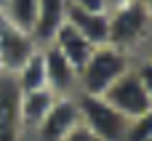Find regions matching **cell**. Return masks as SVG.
Wrapping results in <instances>:
<instances>
[{
    "instance_id": "cell-1",
    "label": "cell",
    "mask_w": 152,
    "mask_h": 141,
    "mask_svg": "<svg viewBox=\"0 0 152 141\" xmlns=\"http://www.w3.org/2000/svg\"><path fill=\"white\" fill-rule=\"evenodd\" d=\"M150 37H152V19L142 8L139 0H128L110 11V37H107L110 45L139 59Z\"/></svg>"
},
{
    "instance_id": "cell-2",
    "label": "cell",
    "mask_w": 152,
    "mask_h": 141,
    "mask_svg": "<svg viewBox=\"0 0 152 141\" xmlns=\"http://www.w3.org/2000/svg\"><path fill=\"white\" fill-rule=\"evenodd\" d=\"M134 56L104 43V45H96L91 59L83 64V69L77 72V93H94V96H102L120 75H126L131 67H134Z\"/></svg>"
},
{
    "instance_id": "cell-3",
    "label": "cell",
    "mask_w": 152,
    "mask_h": 141,
    "mask_svg": "<svg viewBox=\"0 0 152 141\" xmlns=\"http://www.w3.org/2000/svg\"><path fill=\"white\" fill-rule=\"evenodd\" d=\"M77 112H80V125H86L99 141H123L128 131V117H123L104 96L94 93H77Z\"/></svg>"
},
{
    "instance_id": "cell-4",
    "label": "cell",
    "mask_w": 152,
    "mask_h": 141,
    "mask_svg": "<svg viewBox=\"0 0 152 141\" xmlns=\"http://www.w3.org/2000/svg\"><path fill=\"white\" fill-rule=\"evenodd\" d=\"M102 96L128 120H134V117H139V115L152 109V101H150V96H147V91H144V85H142V80H139L134 67L126 75H120Z\"/></svg>"
},
{
    "instance_id": "cell-5",
    "label": "cell",
    "mask_w": 152,
    "mask_h": 141,
    "mask_svg": "<svg viewBox=\"0 0 152 141\" xmlns=\"http://www.w3.org/2000/svg\"><path fill=\"white\" fill-rule=\"evenodd\" d=\"M75 96H56V101L51 104L48 115L37 123V128L29 133V139L32 141H64V136L80 123V112H77Z\"/></svg>"
},
{
    "instance_id": "cell-6",
    "label": "cell",
    "mask_w": 152,
    "mask_h": 141,
    "mask_svg": "<svg viewBox=\"0 0 152 141\" xmlns=\"http://www.w3.org/2000/svg\"><path fill=\"white\" fill-rule=\"evenodd\" d=\"M43 64H45V88L53 96H75L80 91L77 69L53 45H43Z\"/></svg>"
},
{
    "instance_id": "cell-7",
    "label": "cell",
    "mask_w": 152,
    "mask_h": 141,
    "mask_svg": "<svg viewBox=\"0 0 152 141\" xmlns=\"http://www.w3.org/2000/svg\"><path fill=\"white\" fill-rule=\"evenodd\" d=\"M40 45L32 40L29 32H21L11 24H5L0 29V69L3 72H16Z\"/></svg>"
},
{
    "instance_id": "cell-8",
    "label": "cell",
    "mask_w": 152,
    "mask_h": 141,
    "mask_svg": "<svg viewBox=\"0 0 152 141\" xmlns=\"http://www.w3.org/2000/svg\"><path fill=\"white\" fill-rule=\"evenodd\" d=\"M19 123V88L11 72H0V141H21Z\"/></svg>"
},
{
    "instance_id": "cell-9",
    "label": "cell",
    "mask_w": 152,
    "mask_h": 141,
    "mask_svg": "<svg viewBox=\"0 0 152 141\" xmlns=\"http://www.w3.org/2000/svg\"><path fill=\"white\" fill-rule=\"evenodd\" d=\"M64 21H67V0H37V16L29 35L40 48L51 45L53 35Z\"/></svg>"
},
{
    "instance_id": "cell-10",
    "label": "cell",
    "mask_w": 152,
    "mask_h": 141,
    "mask_svg": "<svg viewBox=\"0 0 152 141\" xmlns=\"http://www.w3.org/2000/svg\"><path fill=\"white\" fill-rule=\"evenodd\" d=\"M51 45H53L77 72L83 69V64L91 59V53H94V48H96V45H94L91 40H86L69 21H64V24L59 27V32H56L53 40H51Z\"/></svg>"
},
{
    "instance_id": "cell-11",
    "label": "cell",
    "mask_w": 152,
    "mask_h": 141,
    "mask_svg": "<svg viewBox=\"0 0 152 141\" xmlns=\"http://www.w3.org/2000/svg\"><path fill=\"white\" fill-rule=\"evenodd\" d=\"M53 101H56V96L48 88H37V91L19 93V123H21L24 136H29L37 128V123L48 115V109H51Z\"/></svg>"
},
{
    "instance_id": "cell-12",
    "label": "cell",
    "mask_w": 152,
    "mask_h": 141,
    "mask_svg": "<svg viewBox=\"0 0 152 141\" xmlns=\"http://www.w3.org/2000/svg\"><path fill=\"white\" fill-rule=\"evenodd\" d=\"M67 21L94 45H104L110 37V13H94L67 3Z\"/></svg>"
},
{
    "instance_id": "cell-13",
    "label": "cell",
    "mask_w": 152,
    "mask_h": 141,
    "mask_svg": "<svg viewBox=\"0 0 152 141\" xmlns=\"http://www.w3.org/2000/svg\"><path fill=\"white\" fill-rule=\"evenodd\" d=\"M13 80H16V88L19 93L24 91H37V88H45V64H43V48H37L16 72H13Z\"/></svg>"
},
{
    "instance_id": "cell-14",
    "label": "cell",
    "mask_w": 152,
    "mask_h": 141,
    "mask_svg": "<svg viewBox=\"0 0 152 141\" xmlns=\"http://www.w3.org/2000/svg\"><path fill=\"white\" fill-rule=\"evenodd\" d=\"M3 13L11 27H16L21 32H32V24L37 16V0H5Z\"/></svg>"
},
{
    "instance_id": "cell-15",
    "label": "cell",
    "mask_w": 152,
    "mask_h": 141,
    "mask_svg": "<svg viewBox=\"0 0 152 141\" xmlns=\"http://www.w3.org/2000/svg\"><path fill=\"white\" fill-rule=\"evenodd\" d=\"M150 136H152V109L128 123V131H126L123 141H147Z\"/></svg>"
},
{
    "instance_id": "cell-16",
    "label": "cell",
    "mask_w": 152,
    "mask_h": 141,
    "mask_svg": "<svg viewBox=\"0 0 152 141\" xmlns=\"http://www.w3.org/2000/svg\"><path fill=\"white\" fill-rule=\"evenodd\" d=\"M134 69H136V75H139V80H142V85H144V91H147V96L152 101V61L144 59V56H139L134 61Z\"/></svg>"
},
{
    "instance_id": "cell-17",
    "label": "cell",
    "mask_w": 152,
    "mask_h": 141,
    "mask_svg": "<svg viewBox=\"0 0 152 141\" xmlns=\"http://www.w3.org/2000/svg\"><path fill=\"white\" fill-rule=\"evenodd\" d=\"M69 5L75 8H83V11H94V13H110V5L107 0H67Z\"/></svg>"
},
{
    "instance_id": "cell-18",
    "label": "cell",
    "mask_w": 152,
    "mask_h": 141,
    "mask_svg": "<svg viewBox=\"0 0 152 141\" xmlns=\"http://www.w3.org/2000/svg\"><path fill=\"white\" fill-rule=\"evenodd\" d=\"M64 141H99V139H96V136H94L86 125H80V123H77V125H75V128L64 136Z\"/></svg>"
},
{
    "instance_id": "cell-19",
    "label": "cell",
    "mask_w": 152,
    "mask_h": 141,
    "mask_svg": "<svg viewBox=\"0 0 152 141\" xmlns=\"http://www.w3.org/2000/svg\"><path fill=\"white\" fill-rule=\"evenodd\" d=\"M142 56H144V59H150V61H152V37L147 40V45H144V51H142Z\"/></svg>"
},
{
    "instance_id": "cell-20",
    "label": "cell",
    "mask_w": 152,
    "mask_h": 141,
    "mask_svg": "<svg viewBox=\"0 0 152 141\" xmlns=\"http://www.w3.org/2000/svg\"><path fill=\"white\" fill-rule=\"evenodd\" d=\"M139 3H142V8L150 13V19H152V0H139Z\"/></svg>"
},
{
    "instance_id": "cell-21",
    "label": "cell",
    "mask_w": 152,
    "mask_h": 141,
    "mask_svg": "<svg viewBox=\"0 0 152 141\" xmlns=\"http://www.w3.org/2000/svg\"><path fill=\"white\" fill-rule=\"evenodd\" d=\"M123 3H128V0H107V5H110V11H112V8H118V5H123Z\"/></svg>"
},
{
    "instance_id": "cell-22",
    "label": "cell",
    "mask_w": 152,
    "mask_h": 141,
    "mask_svg": "<svg viewBox=\"0 0 152 141\" xmlns=\"http://www.w3.org/2000/svg\"><path fill=\"white\" fill-rule=\"evenodd\" d=\"M5 24H8V19H5V13H3V8H0V29H3Z\"/></svg>"
},
{
    "instance_id": "cell-23",
    "label": "cell",
    "mask_w": 152,
    "mask_h": 141,
    "mask_svg": "<svg viewBox=\"0 0 152 141\" xmlns=\"http://www.w3.org/2000/svg\"><path fill=\"white\" fill-rule=\"evenodd\" d=\"M3 3H5V0H0V8H3Z\"/></svg>"
},
{
    "instance_id": "cell-24",
    "label": "cell",
    "mask_w": 152,
    "mask_h": 141,
    "mask_svg": "<svg viewBox=\"0 0 152 141\" xmlns=\"http://www.w3.org/2000/svg\"><path fill=\"white\" fill-rule=\"evenodd\" d=\"M147 141H152V136H150V139H147Z\"/></svg>"
}]
</instances>
